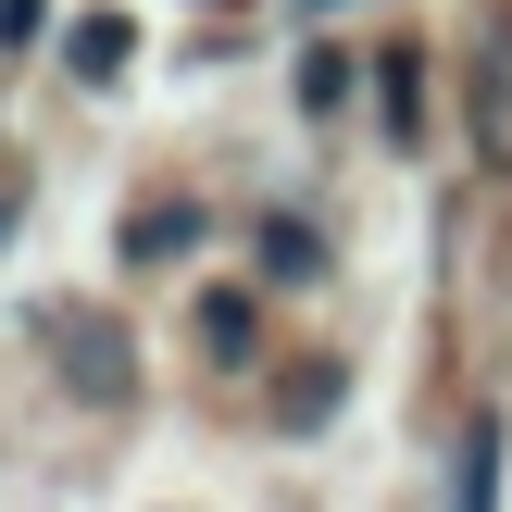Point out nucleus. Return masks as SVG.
I'll return each mask as SVG.
<instances>
[{
  "label": "nucleus",
  "instance_id": "f03ea898",
  "mask_svg": "<svg viewBox=\"0 0 512 512\" xmlns=\"http://www.w3.org/2000/svg\"><path fill=\"white\" fill-rule=\"evenodd\" d=\"M263 275H275V288H313V275H325V238H313V225H263Z\"/></svg>",
  "mask_w": 512,
  "mask_h": 512
},
{
  "label": "nucleus",
  "instance_id": "6e6552de",
  "mask_svg": "<svg viewBox=\"0 0 512 512\" xmlns=\"http://www.w3.org/2000/svg\"><path fill=\"white\" fill-rule=\"evenodd\" d=\"M38 38V0H0V50H25Z\"/></svg>",
  "mask_w": 512,
  "mask_h": 512
},
{
  "label": "nucleus",
  "instance_id": "0eeeda50",
  "mask_svg": "<svg viewBox=\"0 0 512 512\" xmlns=\"http://www.w3.org/2000/svg\"><path fill=\"white\" fill-rule=\"evenodd\" d=\"M338 88H350V63H338V50H313V63H300V100H313V113H338Z\"/></svg>",
  "mask_w": 512,
  "mask_h": 512
},
{
  "label": "nucleus",
  "instance_id": "7ed1b4c3",
  "mask_svg": "<svg viewBox=\"0 0 512 512\" xmlns=\"http://www.w3.org/2000/svg\"><path fill=\"white\" fill-rule=\"evenodd\" d=\"M338 400H350V363H300L275 413H288V425H325V413H338Z\"/></svg>",
  "mask_w": 512,
  "mask_h": 512
},
{
  "label": "nucleus",
  "instance_id": "f257e3e1",
  "mask_svg": "<svg viewBox=\"0 0 512 512\" xmlns=\"http://www.w3.org/2000/svg\"><path fill=\"white\" fill-rule=\"evenodd\" d=\"M450 512H500V425H475L450 450Z\"/></svg>",
  "mask_w": 512,
  "mask_h": 512
},
{
  "label": "nucleus",
  "instance_id": "39448f33",
  "mask_svg": "<svg viewBox=\"0 0 512 512\" xmlns=\"http://www.w3.org/2000/svg\"><path fill=\"white\" fill-rule=\"evenodd\" d=\"M200 350H213V363H250V300H238V288L200 300Z\"/></svg>",
  "mask_w": 512,
  "mask_h": 512
},
{
  "label": "nucleus",
  "instance_id": "20e7f679",
  "mask_svg": "<svg viewBox=\"0 0 512 512\" xmlns=\"http://www.w3.org/2000/svg\"><path fill=\"white\" fill-rule=\"evenodd\" d=\"M125 50H138V38H125L113 13H88V25H75V75H88V88H113V75H125Z\"/></svg>",
  "mask_w": 512,
  "mask_h": 512
},
{
  "label": "nucleus",
  "instance_id": "423d86ee",
  "mask_svg": "<svg viewBox=\"0 0 512 512\" xmlns=\"http://www.w3.org/2000/svg\"><path fill=\"white\" fill-rule=\"evenodd\" d=\"M188 225H200V213H188V200H175V213H163V200H150V213H138V225H125V250H138V263H150V250H188Z\"/></svg>",
  "mask_w": 512,
  "mask_h": 512
}]
</instances>
